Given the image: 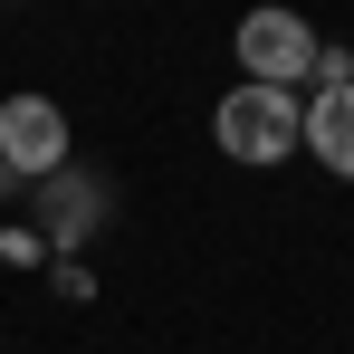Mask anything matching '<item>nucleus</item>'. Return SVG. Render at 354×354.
<instances>
[{"label":"nucleus","instance_id":"1","mask_svg":"<svg viewBox=\"0 0 354 354\" xmlns=\"http://www.w3.org/2000/svg\"><path fill=\"white\" fill-rule=\"evenodd\" d=\"M211 144H221L230 163H249V173H278L288 153H306V96L249 86V77H239L230 96L211 106Z\"/></svg>","mask_w":354,"mask_h":354},{"label":"nucleus","instance_id":"2","mask_svg":"<svg viewBox=\"0 0 354 354\" xmlns=\"http://www.w3.org/2000/svg\"><path fill=\"white\" fill-rule=\"evenodd\" d=\"M230 48H239V77H249V86H288L297 96V86L316 77V48H326V39L297 19L288 0H259V10L230 29Z\"/></svg>","mask_w":354,"mask_h":354},{"label":"nucleus","instance_id":"3","mask_svg":"<svg viewBox=\"0 0 354 354\" xmlns=\"http://www.w3.org/2000/svg\"><path fill=\"white\" fill-rule=\"evenodd\" d=\"M0 163H10L19 182L67 173V106H58V96H39V86L0 96Z\"/></svg>","mask_w":354,"mask_h":354},{"label":"nucleus","instance_id":"4","mask_svg":"<svg viewBox=\"0 0 354 354\" xmlns=\"http://www.w3.org/2000/svg\"><path fill=\"white\" fill-rule=\"evenodd\" d=\"M29 192H39V239L48 249H86L96 239V221H106L96 173H48V182H29Z\"/></svg>","mask_w":354,"mask_h":354},{"label":"nucleus","instance_id":"5","mask_svg":"<svg viewBox=\"0 0 354 354\" xmlns=\"http://www.w3.org/2000/svg\"><path fill=\"white\" fill-rule=\"evenodd\" d=\"M306 153L335 182H354V86H316L306 96Z\"/></svg>","mask_w":354,"mask_h":354},{"label":"nucleus","instance_id":"6","mask_svg":"<svg viewBox=\"0 0 354 354\" xmlns=\"http://www.w3.org/2000/svg\"><path fill=\"white\" fill-rule=\"evenodd\" d=\"M316 86H354V48H316V77H306V96Z\"/></svg>","mask_w":354,"mask_h":354},{"label":"nucleus","instance_id":"7","mask_svg":"<svg viewBox=\"0 0 354 354\" xmlns=\"http://www.w3.org/2000/svg\"><path fill=\"white\" fill-rule=\"evenodd\" d=\"M0 259H19V268H29V259H48V239H39V230H0Z\"/></svg>","mask_w":354,"mask_h":354},{"label":"nucleus","instance_id":"8","mask_svg":"<svg viewBox=\"0 0 354 354\" xmlns=\"http://www.w3.org/2000/svg\"><path fill=\"white\" fill-rule=\"evenodd\" d=\"M10 192H19V173H10V163H0V201H10Z\"/></svg>","mask_w":354,"mask_h":354}]
</instances>
